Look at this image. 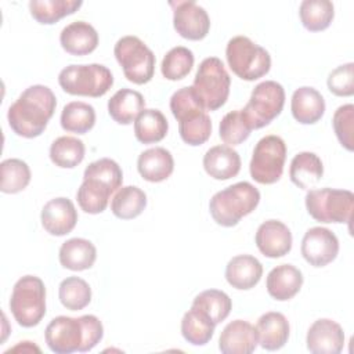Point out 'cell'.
<instances>
[{"label": "cell", "instance_id": "8fae6325", "mask_svg": "<svg viewBox=\"0 0 354 354\" xmlns=\"http://www.w3.org/2000/svg\"><path fill=\"white\" fill-rule=\"evenodd\" d=\"M285 90L282 84L275 80H266L259 83L242 111L249 126L261 129L270 124L283 109Z\"/></svg>", "mask_w": 354, "mask_h": 354}, {"label": "cell", "instance_id": "cb8c5ba5", "mask_svg": "<svg viewBox=\"0 0 354 354\" xmlns=\"http://www.w3.org/2000/svg\"><path fill=\"white\" fill-rule=\"evenodd\" d=\"M137 170L140 176L149 183L165 181L174 170L173 155L162 147L145 149L137 159Z\"/></svg>", "mask_w": 354, "mask_h": 354}, {"label": "cell", "instance_id": "f546056e", "mask_svg": "<svg viewBox=\"0 0 354 354\" xmlns=\"http://www.w3.org/2000/svg\"><path fill=\"white\" fill-rule=\"evenodd\" d=\"M216 324L201 310L191 306L181 319V335L194 346H205L214 335Z\"/></svg>", "mask_w": 354, "mask_h": 354}, {"label": "cell", "instance_id": "7bdbcfd3", "mask_svg": "<svg viewBox=\"0 0 354 354\" xmlns=\"http://www.w3.org/2000/svg\"><path fill=\"white\" fill-rule=\"evenodd\" d=\"M353 123H354V105L346 104L339 106L332 119V126L335 130V134L347 151H353L354 141H353Z\"/></svg>", "mask_w": 354, "mask_h": 354}, {"label": "cell", "instance_id": "52a82bcc", "mask_svg": "<svg viewBox=\"0 0 354 354\" xmlns=\"http://www.w3.org/2000/svg\"><path fill=\"white\" fill-rule=\"evenodd\" d=\"M225 57L230 69L242 80L253 82L270 72L271 57L266 48L246 36H235L228 40Z\"/></svg>", "mask_w": 354, "mask_h": 354}, {"label": "cell", "instance_id": "484cf974", "mask_svg": "<svg viewBox=\"0 0 354 354\" xmlns=\"http://www.w3.org/2000/svg\"><path fill=\"white\" fill-rule=\"evenodd\" d=\"M322 176L324 165L318 155L304 151L293 156L289 167V177L296 187L301 189H311L319 183Z\"/></svg>", "mask_w": 354, "mask_h": 354}, {"label": "cell", "instance_id": "e0dca14e", "mask_svg": "<svg viewBox=\"0 0 354 354\" xmlns=\"http://www.w3.org/2000/svg\"><path fill=\"white\" fill-rule=\"evenodd\" d=\"M43 228L54 236L69 234L77 223V212L68 198L50 199L41 209L40 214Z\"/></svg>", "mask_w": 354, "mask_h": 354}, {"label": "cell", "instance_id": "277c9868", "mask_svg": "<svg viewBox=\"0 0 354 354\" xmlns=\"http://www.w3.org/2000/svg\"><path fill=\"white\" fill-rule=\"evenodd\" d=\"M259 202V189L248 181H239L216 192L209 202V212L218 225L234 227L250 214Z\"/></svg>", "mask_w": 354, "mask_h": 354}, {"label": "cell", "instance_id": "ee69618b", "mask_svg": "<svg viewBox=\"0 0 354 354\" xmlns=\"http://www.w3.org/2000/svg\"><path fill=\"white\" fill-rule=\"evenodd\" d=\"M328 88L337 97H350L354 94V64L347 62L333 69L328 76Z\"/></svg>", "mask_w": 354, "mask_h": 354}, {"label": "cell", "instance_id": "7402d4cb", "mask_svg": "<svg viewBox=\"0 0 354 354\" xmlns=\"http://www.w3.org/2000/svg\"><path fill=\"white\" fill-rule=\"evenodd\" d=\"M290 111L299 123L314 124L325 113V100L314 87L303 86L293 91Z\"/></svg>", "mask_w": 354, "mask_h": 354}, {"label": "cell", "instance_id": "44dd1931", "mask_svg": "<svg viewBox=\"0 0 354 354\" xmlns=\"http://www.w3.org/2000/svg\"><path fill=\"white\" fill-rule=\"evenodd\" d=\"M263 275L261 263L250 254L234 256L225 266L227 282L239 290H249L254 288Z\"/></svg>", "mask_w": 354, "mask_h": 354}, {"label": "cell", "instance_id": "30bf717a", "mask_svg": "<svg viewBox=\"0 0 354 354\" xmlns=\"http://www.w3.org/2000/svg\"><path fill=\"white\" fill-rule=\"evenodd\" d=\"M354 194L348 189L319 188L308 189L306 207L308 214L319 223H350Z\"/></svg>", "mask_w": 354, "mask_h": 354}, {"label": "cell", "instance_id": "6da1fadb", "mask_svg": "<svg viewBox=\"0 0 354 354\" xmlns=\"http://www.w3.org/2000/svg\"><path fill=\"white\" fill-rule=\"evenodd\" d=\"M57 106V98L50 87L33 84L22 91L10 105L7 120L11 130L25 138L39 137L47 127Z\"/></svg>", "mask_w": 354, "mask_h": 354}, {"label": "cell", "instance_id": "d6986e66", "mask_svg": "<svg viewBox=\"0 0 354 354\" xmlns=\"http://www.w3.org/2000/svg\"><path fill=\"white\" fill-rule=\"evenodd\" d=\"M59 43L68 54L82 57L97 48L98 33L88 22L75 21L61 30Z\"/></svg>", "mask_w": 354, "mask_h": 354}, {"label": "cell", "instance_id": "2e32d148", "mask_svg": "<svg viewBox=\"0 0 354 354\" xmlns=\"http://www.w3.org/2000/svg\"><path fill=\"white\" fill-rule=\"evenodd\" d=\"M254 242L261 254L278 259L288 254L292 249V232L279 220H267L256 231Z\"/></svg>", "mask_w": 354, "mask_h": 354}, {"label": "cell", "instance_id": "7c38bea8", "mask_svg": "<svg viewBox=\"0 0 354 354\" xmlns=\"http://www.w3.org/2000/svg\"><path fill=\"white\" fill-rule=\"evenodd\" d=\"M286 159V144L279 136L260 138L253 149L249 170L252 178L259 184H274L282 173Z\"/></svg>", "mask_w": 354, "mask_h": 354}, {"label": "cell", "instance_id": "b9f144b4", "mask_svg": "<svg viewBox=\"0 0 354 354\" xmlns=\"http://www.w3.org/2000/svg\"><path fill=\"white\" fill-rule=\"evenodd\" d=\"M83 177H91L109 185L113 191L119 189L123 183V173L120 166L109 158H101L91 162L83 173Z\"/></svg>", "mask_w": 354, "mask_h": 354}, {"label": "cell", "instance_id": "ffe728a7", "mask_svg": "<svg viewBox=\"0 0 354 354\" xmlns=\"http://www.w3.org/2000/svg\"><path fill=\"white\" fill-rule=\"evenodd\" d=\"M303 285V274L292 264H281L274 267L266 281L268 295L278 300L286 301L295 297Z\"/></svg>", "mask_w": 354, "mask_h": 354}, {"label": "cell", "instance_id": "8d00e7d4", "mask_svg": "<svg viewBox=\"0 0 354 354\" xmlns=\"http://www.w3.org/2000/svg\"><path fill=\"white\" fill-rule=\"evenodd\" d=\"M192 307L205 313L217 325L230 315L232 301L225 292L218 289H207L201 292L194 299Z\"/></svg>", "mask_w": 354, "mask_h": 354}, {"label": "cell", "instance_id": "d4e9b609", "mask_svg": "<svg viewBox=\"0 0 354 354\" xmlns=\"http://www.w3.org/2000/svg\"><path fill=\"white\" fill-rule=\"evenodd\" d=\"M289 330L290 328L286 317L277 311L263 314L256 325L259 343L268 351L282 348L289 339Z\"/></svg>", "mask_w": 354, "mask_h": 354}, {"label": "cell", "instance_id": "ba28073f", "mask_svg": "<svg viewBox=\"0 0 354 354\" xmlns=\"http://www.w3.org/2000/svg\"><path fill=\"white\" fill-rule=\"evenodd\" d=\"M61 88L71 95L102 97L113 84L112 72L101 64L69 65L58 75Z\"/></svg>", "mask_w": 354, "mask_h": 354}, {"label": "cell", "instance_id": "60d3db41", "mask_svg": "<svg viewBox=\"0 0 354 354\" xmlns=\"http://www.w3.org/2000/svg\"><path fill=\"white\" fill-rule=\"evenodd\" d=\"M250 131H252V127L249 126L241 109L225 113L218 126L220 138L231 147L239 145L245 140H248L250 136Z\"/></svg>", "mask_w": 354, "mask_h": 354}, {"label": "cell", "instance_id": "9c48e42d", "mask_svg": "<svg viewBox=\"0 0 354 354\" xmlns=\"http://www.w3.org/2000/svg\"><path fill=\"white\" fill-rule=\"evenodd\" d=\"M113 54L129 82L145 84L153 77L155 55L140 37L131 35L120 37L113 47Z\"/></svg>", "mask_w": 354, "mask_h": 354}, {"label": "cell", "instance_id": "4fadbf2b", "mask_svg": "<svg viewBox=\"0 0 354 354\" xmlns=\"http://www.w3.org/2000/svg\"><path fill=\"white\" fill-rule=\"evenodd\" d=\"M173 7V26L187 40H202L210 29V18L203 7L192 0L170 1Z\"/></svg>", "mask_w": 354, "mask_h": 354}, {"label": "cell", "instance_id": "603a6c76", "mask_svg": "<svg viewBox=\"0 0 354 354\" xmlns=\"http://www.w3.org/2000/svg\"><path fill=\"white\" fill-rule=\"evenodd\" d=\"M203 169L214 180H230L241 170V156L230 145H214L203 155Z\"/></svg>", "mask_w": 354, "mask_h": 354}, {"label": "cell", "instance_id": "5b68a950", "mask_svg": "<svg viewBox=\"0 0 354 354\" xmlns=\"http://www.w3.org/2000/svg\"><path fill=\"white\" fill-rule=\"evenodd\" d=\"M230 87L231 77L220 58L207 57L199 64L192 88L205 111L221 108L228 100Z\"/></svg>", "mask_w": 354, "mask_h": 354}, {"label": "cell", "instance_id": "836d02e7", "mask_svg": "<svg viewBox=\"0 0 354 354\" xmlns=\"http://www.w3.org/2000/svg\"><path fill=\"white\" fill-rule=\"evenodd\" d=\"M299 17L307 30L321 32L332 24L335 7L329 0H303L299 7Z\"/></svg>", "mask_w": 354, "mask_h": 354}, {"label": "cell", "instance_id": "8992f818", "mask_svg": "<svg viewBox=\"0 0 354 354\" xmlns=\"http://www.w3.org/2000/svg\"><path fill=\"white\" fill-rule=\"evenodd\" d=\"M10 310L21 326H36L46 315L44 282L35 275L19 278L11 292Z\"/></svg>", "mask_w": 354, "mask_h": 354}, {"label": "cell", "instance_id": "ab89813d", "mask_svg": "<svg viewBox=\"0 0 354 354\" xmlns=\"http://www.w3.org/2000/svg\"><path fill=\"white\" fill-rule=\"evenodd\" d=\"M194 61V53L189 48L184 46H177L169 50L163 57L160 72L167 80H181L191 72Z\"/></svg>", "mask_w": 354, "mask_h": 354}, {"label": "cell", "instance_id": "74e56055", "mask_svg": "<svg viewBox=\"0 0 354 354\" xmlns=\"http://www.w3.org/2000/svg\"><path fill=\"white\" fill-rule=\"evenodd\" d=\"M0 189L4 194H18L30 183V169L28 163L17 158L3 160L0 165Z\"/></svg>", "mask_w": 354, "mask_h": 354}, {"label": "cell", "instance_id": "f1b7e54d", "mask_svg": "<svg viewBox=\"0 0 354 354\" xmlns=\"http://www.w3.org/2000/svg\"><path fill=\"white\" fill-rule=\"evenodd\" d=\"M115 191L102 181L91 177H83V183L76 192L80 209L88 214L102 213L109 202L111 194Z\"/></svg>", "mask_w": 354, "mask_h": 354}, {"label": "cell", "instance_id": "4dcf8cb0", "mask_svg": "<svg viewBox=\"0 0 354 354\" xmlns=\"http://www.w3.org/2000/svg\"><path fill=\"white\" fill-rule=\"evenodd\" d=\"M147 207L145 192L136 185H126L118 189L111 201V210L113 216L122 220H131L138 217Z\"/></svg>", "mask_w": 354, "mask_h": 354}, {"label": "cell", "instance_id": "7a4b0ae2", "mask_svg": "<svg viewBox=\"0 0 354 354\" xmlns=\"http://www.w3.org/2000/svg\"><path fill=\"white\" fill-rule=\"evenodd\" d=\"M104 336L102 322L91 314L72 318L55 317L46 328L44 337L48 348L55 354L86 353L93 350Z\"/></svg>", "mask_w": 354, "mask_h": 354}, {"label": "cell", "instance_id": "ac0fdd59", "mask_svg": "<svg viewBox=\"0 0 354 354\" xmlns=\"http://www.w3.org/2000/svg\"><path fill=\"white\" fill-rule=\"evenodd\" d=\"M259 343L256 326L243 319L225 325L218 339V348L224 354H250Z\"/></svg>", "mask_w": 354, "mask_h": 354}, {"label": "cell", "instance_id": "5bb4252c", "mask_svg": "<svg viewBox=\"0 0 354 354\" xmlns=\"http://www.w3.org/2000/svg\"><path fill=\"white\" fill-rule=\"evenodd\" d=\"M301 254L313 267H325L339 253L337 236L325 227H313L301 239Z\"/></svg>", "mask_w": 354, "mask_h": 354}, {"label": "cell", "instance_id": "1f68e13d", "mask_svg": "<svg viewBox=\"0 0 354 354\" xmlns=\"http://www.w3.org/2000/svg\"><path fill=\"white\" fill-rule=\"evenodd\" d=\"M80 0H30L29 11L41 25H53L82 7Z\"/></svg>", "mask_w": 354, "mask_h": 354}, {"label": "cell", "instance_id": "d6a6232c", "mask_svg": "<svg viewBox=\"0 0 354 354\" xmlns=\"http://www.w3.org/2000/svg\"><path fill=\"white\" fill-rule=\"evenodd\" d=\"M167 130V119L159 109H144L134 120V136L142 144L162 141Z\"/></svg>", "mask_w": 354, "mask_h": 354}, {"label": "cell", "instance_id": "83f0119b", "mask_svg": "<svg viewBox=\"0 0 354 354\" xmlns=\"http://www.w3.org/2000/svg\"><path fill=\"white\" fill-rule=\"evenodd\" d=\"M145 109L141 93L131 88L118 90L108 101V113L119 124H130Z\"/></svg>", "mask_w": 354, "mask_h": 354}, {"label": "cell", "instance_id": "4316f807", "mask_svg": "<svg viewBox=\"0 0 354 354\" xmlns=\"http://www.w3.org/2000/svg\"><path fill=\"white\" fill-rule=\"evenodd\" d=\"M59 263L71 271H84L93 267L97 259L95 246L84 238H71L59 248Z\"/></svg>", "mask_w": 354, "mask_h": 354}, {"label": "cell", "instance_id": "d590c367", "mask_svg": "<svg viewBox=\"0 0 354 354\" xmlns=\"http://www.w3.org/2000/svg\"><path fill=\"white\" fill-rule=\"evenodd\" d=\"M86 147L82 140L71 136H62L53 141L50 147L51 162L61 169H73L84 159Z\"/></svg>", "mask_w": 354, "mask_h": 354}, {"label": "cell", "instance_id": "3957f363", "mask_svg": "<svg viewBox=\"0 0 354 354\" xmlns=\"http://www.w3.org/2000/svg\"><path fill=\"white\" fill-rule=\"evenodd\" d=\"M170 111L178 122V133L185 144L198 147L209 140L212 120L196 98L192 86L181 87L171 95Z\"/></svg>", "mask_w": 354, "mask_h": 354}, {"label": "cell", "instance_id": "9a60e30c", "mask_svg": "<svg viewBox=\"0 0 354 354\" xmlns=\"http://www.w3.org/2000/svg\"><path fill=\"white\" fill-rule=\"evenodd\" d=\"M307 348L314 354H339L344 346L343 328L329 318H321L307 330Z\"/></svg>", "mask_w": 354, "mask_h": 354}, {"label": "cell", "instance_id": "f35d334b", "mask_svg": "<svg viewBox=\"0 0 354 354\" xmlns=\"http://www.w3.org/2000/svg\"><path fill=\"white\" fill-rule=\"evenodd\" d=\"M58 297L65 308L79 311L91 301V288L79 277H68L59 283Z\"/></svg>", "mask_w": 354, "mask_h": 354}, {"label": "cell", "instance_id": "e575fe53", "mask_svg": "<svg viewBox=\"0 0 354 354\" xmlns=\"http://www.w3.org/2000/svg\"><path fill=\"white\" fill-rule=\"evenodd\" d=\"M95 124L94 108L83 101L68 102L61 112V127L65 131L86 134Z\"/></svg>", "mask_w": 354, "mask_h": 354}]
</instances>
